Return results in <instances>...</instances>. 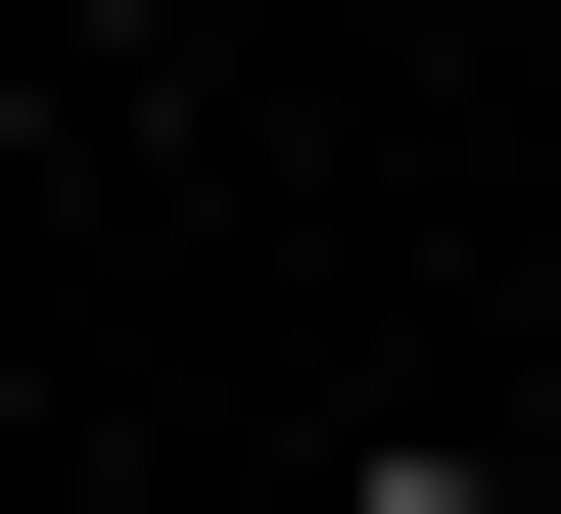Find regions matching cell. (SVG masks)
I'll use <instances>...</instances> for the list:
<instances>
[{"label": "cell", "instance_id": "6da1fadb", "mask_svg": "<svg viewBox=\"0 0 561 514\" xmlns=\"http://www.w3.org/2000/svg\"><path fill=\"white\" fill-rule=\"evenodd\" d=\"M328 514H561V468H515V421H375V468H328Z\"/></svg>", "mask_w": 561, "mask_h": 514}]
</instances>
